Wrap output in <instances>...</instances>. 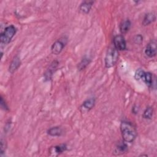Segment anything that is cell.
Instances as JSON below:
<instances>
[{
	"mask_svg": "<svg viewBox=\"0 0 157 157\" xmlns=\"http://www.w3.org/2000/svg\"><path fill=\"white\" fill-rule=\"evenodd\" d=\"M134 40L136 44H140L142 41H143V37L142 35L140 34H137L136 35L134 38Z\"/></svg>",
	"mask_w": 157,
	"mask_h": 157,
	"instance_id": "obj_21",
	"label": "cell"
},
{
	"mask_svg": "<svg viewBox=\"0 0 157 157\" xmlns=\"http://www.w3.org/2000/svg\"><path fill=\"white\" fill-rule=\"evenodd\" d=\"M96 104V99L94 98H90L86 99L82 104V107L86 110H90L92 109Z\"/></svg>",
	"mask_w": 157,
	"mask_h": 157,
	"instance_id": "obj_13",
	"label": "cell"
},
{
	"mask_svg": "<svg viewBox=\"0 0 157 157\" xmlns=\"http://www.w3.org/2000/svg\"><path fill=\"white\" fill-rule=\"evenodd\" d=\"M139 108L137 105H134L132 107V112L134 114H137L139 112Z\"/></svg>",
	"mask_w": 157,
	"mask_h": 157,
	"instance_id": "obj_23",
	"label": "cell"
},
{
	"mask_svg": "<svg viewBox=\"0 0 157 157\" xmlns=\"http://www.w3.org/2000/svg\"><path fill=\"white\" fill-rule=\"evenodd\" d=\"M148 86L150 87L153 85V75L150 72H145L142 80Z\"/></svg>",
	"mask_w": 157,
	"mask_h": 157,
	"instance_id": "obj_16",
	"label": "cell"
},
{
	"mask_svg": "<svg viewBox=\"0 0 157 157\" xmlns=\"http://www.w3.org/2000/svg\"><path fill=\"white\" fill-rule=\"evenodd\" d=\"M21 60L18 56H15L12 60L11 63H10L9 67V72L11 74L14 73L20 66L21 65Z\"/></svg>",
	"mask_w": 157,
	"mask_h": 157,
	"instance_id": "obj_9",
	"label": "cell"
},
{
	"mask_svg": "<svg viewBox=\"0 0 157 157\" xmlns=\"http://www.w3.org/2000/svg\"><path fill=\"white\" fill-rule=\"evenodd\" d=\"M113 47L118 51H123L126 48V42L124 36L121 34H118L114 36L113 39Z\"/></svg>",
	"mask_w": 157,
	"mask_h": 157,
	"instance_id": "obj_5",
	"label": "cell"
},
{
	"mask_svg": "<svg viewBox=\"0 0 157 157\" xmlns=\"http://www.w3.org/2000/svg\"><path fill=\"white\" fill-rule=\"evenodd\" d=\"M145 73V71L142 70L141 69H138L137 70H136L135 74H134V78L137 80H142V77H143V75Z\"/></svg>",
	"mask_w": 157,
	"mask_h": 157,
	"instance_id": "obj_19",
	"label": "cell"
},
{
	"mask_svg": "<svg viewBox=\"0 0 157 157\" xmlns=\"http://www.w3.org/2000/svg\"><path fill=\"white\" fill-rule=\"evenodd\" d=\"M67 44V39L65 37L60 38L56 40L51 47V52L53 55H59L64 48Z\"/></svg>",
	"mask_w": 157,
	"mask_h": 157,
	"instance_id": "obj_4",
	"label": "cell"
},
{
	"mask_svg": "<svg viewBox=\"0 0 157 157\" xmlns=\"http://www.w3.org/2000/svg\"><path fill=\"white\" fill-rule=\"evenodd\" d=\"M155 20H156V15H155V13L152 12H149L145 15L143 19L142 24L144 26H147L150 25L151 23L154 22Z\"/></svg>",
	"mask_w": 157,
	"mask_h": 157,
	"instance_id": "obj_14",
	"label": "cell"
},
{
	"mask_svg": "<svg viewBox=\"0 0 157 157\" xmlns=\"http://www.w3.org/2000/svg\"><path fill=\"white\" fill-rule=\"evenodd\" d=\"M0 104H1V107L2 109H3L4 110H9V107H8L6 102H5V101L4 100V99L2 96H1Z\"/></svg>",
	"mask_w": 157,
	"mask_h": 157,
	"instance_id": "obj_20",
	"label": "cell"
},
{
	"mask_svg": "<svg viewBox=\"0 0 157 157\" xmlns=\"http://www.w3.org/2000/svg\"><path fill=\"white\" fill-rule=\"evenodd\" d=\"M94 1H84L79 6V10L83 13L87 14L91 10Z\"/></svg>",
	"mask_w": 157,
	"mask_h": 157,
	"instance_id": "obj_11",
	"label": "cell"
},
{
	"mask_svg": "<svg viewBox=\"0 0 157 157\" xmlns=\"http://www.w3.org/2000/svg\"><path fill=\"white\" fill-rule=\"evenodd\" d=\"M131 26V22L129 20H125L123 21L120 25V31L121 34H126L127 33Z\"/></svg>",
	"mask_w": 157,
	"mask_h": 157,
	"instance_id": "obj_15",
	"label": "cell"
},
{
	"mask_svg": "<svg viewBox=\"0 0 157 157\" xmlns=\"http://www.w3.org/2000/svg\"><path fill=\"white\" fill-rule=\"evenodd\" d=\"M58 65L59 63L56 60H54L50 63V64L44 74V78L45 82L50 81L52 78L53 75L57 70Z\"/></svg>",
	"mask_w": 157,
	"mask_h": 157,
	"instance_id": "obj_6",
	"label": "cell"
},
{
	"mask_svg": "<svg viewBox=\"0 0 157 157\" xmlns=\"http://www.w3.org/2000/svg\"><path fill=\"white\" fill-rule=\"evenodd\" d=\"M67 150V145L65 144L57 145L53 147H51L49 148V153L50 156H56L63 153Z\"/></svg>",
	"mask_w": 157,
	"mask_h": 157,
	"instance_id": "obj_7",
	"label": "cell"
},
{
	"mask_svg": "<svg viewBox=\"0 0 157 157\" xmlns=\"http://www.w3.org/2000/svg\"><path fill=\"white\" fill-rule=\"evenodd\" d=\"M17 33V28L15 27V26L11 25L8 26H7L4 31L1 34L0 36V40L1 43L2 44L7 45L12 39V38L14 37L15 34Z\"/></svg>",
	"mask_w": 157,
	"mask_h": 157,
	"instance_id": "obj_3",
	"label": "cell"
},
{
	"mask_svg": "<svg viewBox=\"0 0 157 157\" xmlns=\"http://www.w3.org/2000/svg\"><path fill=\"white\" fill-rule=\"evenodd\" d=\"M145 54L149 58H153L156 54V43L155 40L150 41L146 46Z\"/></svg>",
	"mask_w": 157,
	"mask_h": 157,
	"instance_id": "obj_8",
	"label": "cell"
},
{
	"mask_svg": "<svg viewBox=\"0 0 157 157\" xmlns=\"http://www.w3.org/2000/svg\"><path fill=\"white\" fill-rule=\"evenodd\" d=\"M153 115V109L152 107H148L144 110L142 117L145 119L150 120L151 119Z\"/></svg>",
	"mask_w": 157,
	"mask_h": 157,
	"instance_id": "obj_18",
	"label": "cell"
},
{
	"mask_svg": "<svg viewBox=\"0 0 157 157\" xmlns=\"http://www.w3.org/2000/svg\"><path fill=\"white\" fill-rule=\"evenodd\" d=\"M47 132L50 136L59 137L63 134V129L60 126H54L49 128Z\"/></svg>",
	"mask_w": 157,
	"mask_h": 157,
	"instance_id": "obj_12",
	"label": "cell"
},
{
	"mask_svg": "<svg viewBox=\"0 0 157 157\" xmlns=\"http://www.w3.org/2000/svg\"><path fill=\"white\" fill-rule=\"evenodd\" d=\"M120 131L123 141L125 142L131 143L137 137V130L130 121H121L120 124Z\"/></svg>",
	"mask_w": 157,
	"mask_h": 157,
	"instance_id": "obj_1",
	"label": "cell"
},
{
	"mask_svg": "<svg viewBox=\"0 0 157 157\" xmlns=\"http://www.w3.org/2000/svg\"><path fill=\"white\" fill-rule=\"evenodd\" d=\"M91 59H90L88 57H84L78 64V69L79 71H82L85 69L89 65Z\"/></svg>",
	"mask_w": 157,
	"mask_h": 157,
	"instance_id": "obj_17",
	"label": "cell"
},
{
	"mask_svg": "<svg viewBox=\"0 0 157 157\" xmlns=\"http://www.w3.org/2000/svg\"><path fill=\"white\" fill-rule=\"evenodd\" d=\"M127 150H128V145L126 144V142H125L124 141L120 142L116 145L114 149L113 153L115 155H120L126 153Z\"/></svg>",
	"mask_w": 157,
	"mask_h": 157,
	"instance_id": "obj_10",
	"label": "cell"
},
{
	"mask_svg": "<svg viewBox=\"0 0 157 157\" xmlns=\"http://www.w3.org/2000/svg\"><path fill=\"white\" fill-rule=\"evenodd\" d=\"M118 51L114 47H109L107 49L104 59L106 68L112 67L115 65L118 59Z\"/></svg>",
	"mask_w": 157,
	"mask_h": 157,
	"instance_id": "obj_2",
	"label": "cell"
},
{
	"mask_svg": "<svg viewBox=\"0 0 157 157\" xmlns=\"http://www.w3.org/2000/svg\"><path fill=\"white\" fill-rule=\"evenodd\" d=\"M6 145H5V142L3 141V140L1 139V155H2L4 151H5V147Z\"/></svg>",
	"mask_w": 157,
	"mask_h": 157,
	"instance_id": "obj_22",
	"label": "cell"
}]
</instances>
